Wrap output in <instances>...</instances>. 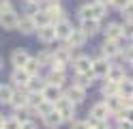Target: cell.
I'll list each match as a JSON object with an SVG mask.
<instances>
[{
	"mask_svg": "<svg viewBox=\"0 0 133 129\" xmlns=\"http://www.w3.org/2000/svg\"><path fill=\"white\" fill-rule=\"evenodd\" d=\"M28 82H30V75L24 71V69H13L11 75H9V84L13 86V88H24L26 90Z\"/></svg>",
	"mask_w": 133,
	"mask_h": 129,
	"instance_id": "15",
	"label": "cell"
},
{
	"mask_svg": "<svg viewBox=\"0 0 133 129\" xmlns=\"http://www.w3.org/2000/svg\"><path fill=\"white\" fill-rule=\"evenodd\" d=\"M15 30H17V32H22V34H26V37H30V34H35L37 26H35V22H32V17H30V15H24V13H19L17 28H15Z\"/></svg>",
	"mask_w": 133,
	"mask_h": 129,
	"instance_id": "18",
	"label": "cell"
},
{
	"mask_svg": "<svg viewBox=\"0 0 133 129\" xmlns=\"http://www.w3.org/2000/svg\"><path fill=\"white\" fill-rule=\"evenodd\" d=\"M26 106H28V90H24V88H15L13 99H11V103H9V108H13V110H24Z\"/></svg>",
	"mask_w": 133,
	"mask_h": 129,
	"instance_id": "21",
	"label": "cell"
},
{
	"mask_svg": "<svg viewBox=\"0 0 133 129\" xmlns=\"http://www.w3.org/2000/svg\"><path fill=\"white\" fill-rule=\"evenodd\" d=\"M101 34H103V39H110V41H124L120 22H107V24H103L101 26Z\"/></svg>",
	"mask_w": 133,
	"mask_h": 129,
	"instance_id": "4",
	"label": "cell"
},
{
	"mask_svg": "<svg viewBox=\"0 0 133 129\" xmlns=\"http://www.w3.org/2000/svg\"><path fill=\"white\" fill-rule=\"evenodd\" d=\"M17 20H19V11L13 9V11H6V13H0V26L4 30H15L17 28Z\"/></svg>",
	"mask_w": 133,
	"mask_h": 129,
	"instance_id": "17",
	"label": "cell"
},
{
	"mask_svg": "<svg viewBox=\"0 0 133 129\" xmlns=\"http://www.w3.org/2000/svg\"><path fill=\"white\" fill-rule=\"evenodd\" d=\"M45 2H62V0H45Z\"/></svg>",
	"mask_w": 133,
	"mask_h": 129,
	"instance_id": "48",
	"label": "cell"
},
{
	"mask_svg": "<svg viewBox=\"0 0 133 129\" xmlns=\"http://www.w3.org/2000/svg\"><path fill=\"white\" fill-rule=\"evenodd\" d=\"M110 123H114V129H133V125L129 123L127 118H122V120H110Z\"/></svg>",
	"mask_w": 133,
	"mask_h": 129,
	"instance_id": "40",
	"label": "cell"
},
{
	"mask_svg": "<svg viewBox=\"0 0 133 129\" xmlns=\"http://www.w3.org/2000/svg\"><path fill=\"white\" fill-rule=\"evenodd\" d=\"M41 97L43 101H49V103H56V99L62 97V88H58V86H52V84H45L43 90H41Z\"/></svg>",
	"mask_w": 133,
	"mask_h": 129,
	"instance_id": "22",
	"label": "cell"
},
{
	"mask_svg": "<svg viewBox=\"0 0 133 129\" xmlns=\"http://www.w3.org/2000/svg\"><path fill=\"white\" fill-rule=\"evenodd\" d=\"M120 26H122V37H124V41H131V39H133V20H122Z\"/></svg>",
	"mask_w": 133,
	"mask_h": 129,
	"instance_id": "34",
	"label": "cell"
},
{
	"mask_svg": "<svg viewBox=\"0 0 133 129\" xmlns=\"http://www.w3.org/2000/svg\"><path fill=\"white\" fill-rule=\"evenodd\" d=\"M41 101H43L41 93H28V108H37Z\"/></svg>",
	"mask_w": 133,
	"mask_h": 129,
	"instance_id": "39",
	"label": "cell"
},
{
	"mask_svg": "<svg viewBox=\"0 0 133 129\" xmlns=\"http://www.w3.org/2000/svg\"><path fill=\"white\" fill-rule=\"evenodd\" d=\"M101 26H103V22H99V20H82L77 24V28L90 39V37H95V34L101 32Z\"/></svg>",
	"mask_w": 133,
	"mask_h": 129,
	"instance_id": "16",
	"label": "cell"
},
{
	"mask_svg": "<svg viewBox=\"0 0 133 129\" xmlns=\"http://www.w3.org/2000/svg\"><path fill=\"white\" fill-rule=\"evenodd\" d=\"M95 77H92V73H75V75H73V82L71 84H75L77 86V88H82V90H90V88H92V86H95Z\"/></svg>",
	"mask_w": 133,
	"mask_h": 129,
	"instance_id": "19",
	"label": "cell"
},
{
	"mask_svg": "<svg viewBox=\"0 0 133 129\" xmlns=\"http://www.w3.org/2000/svg\"><path fill=\"white\" fill-rule=\"evenodd\" d=\"M124 45V41H110V39H103V43L99 45V56H103L107 60H118L120 56V47Z\"/></svg>",
	"mask_w": 133,
	"mask_h": 129,
	"instance_id": "2",
	"label": "cell"
},
{
	"mask_svg": "<svg viewBox=\"0 0 133 129\" xmlns=\"http://www.w3.org/2000/svg\"><path fill=\"white\" fill-rule=\"evenodd\" d=\"M19 120L15 118L13 114H9V116H4V123H2V129H19Z\"/></svg>",
	"mask_w": 133,
	"mask_h": 129,
	"instance_id": "36",
	"label": "cell"
},
{
	"mask_svg": "<svg viewBox=\"0 0 133 129\" xmlns=\"http://www.w3.org/2000/svg\"><path fill=\"white\" fill-rule=\"evenodd\" d=\"M103 101H105L107 110H110V114H118V112L124 110V108H122V101H120L118 95H114V97H107V99H103Z\"/></svg>",
	"mask_w": 133,
	"mask_h": 129,
	"instance_id": "29",
	"label": "cell"
},
{
	"mask_svg": "<svg viewBox=\"0 0 133 129\" xmlns=\"http://www.w3.org/2000/svg\"><path fill=\"white\" fill-rule=\"evenodd\" d=\"M131 41H133V39H131Z\"/></svg>",
	"mask_w": 133,
	"mask_h": 129,
	"instance_id": "49",
	"label": "cell"
},
{
	"mask_svg": "<svg viewBox=\"0 0 133 129\" xmlns=\"http://www.w3.org/2000/svg\"><path fill=\"white\" fill-rule=\"evenodd\" d=\"M24 2H28V4H35V7H41L45 2V0H24Z\"/></svg>",
	"mask_w": 133,
	"mask_h": 129,
	"instance_id": "45",
	"label": "cell"
},
{
	"mask_svg": "<svg viewBox=\"0 0 133 129\" xmlns=\"http://www.w3.org/2000/svg\"><path fill=\"white\" fill-rule=\"evenodd\" d=\"M43 86H45L43 75H35V77H30L26 90H28V93H41V90H43Z\"/></svg>",
	"mask_w": 133,
	"mask_h": 129,
	"instance_id": "30",
	"label": "cell"
},
{
	"mask_svg": "<svg viewBox=\"0 0 133 129\" xmlns=\"http://www.w3.org/2000/svg\"><path fill=\"white\" fill-rule=\"evenodd\" d=\"M90 63H92V56H88V54H75L69 67L73 69V75H75V73H90Z\"/></svg>",
	"mask_w": 133,
	"mask_h": 129,
	"instance_id": "7",
	"label": "cell"
},
{
	"mask_svg": "<svg viewBox=\"0 0 133 129\" xmlns=\"http://www.w3.org/2000/svg\"><path fill=\"white\" fill-rule=\"evenodd\" d=\"M35 58H37V63L41 65V69H47L49 65L54 63V54H52V50H41Z\"/></svg>",
	"mask_w": 133,
	"mask_h": 129,
	"instance_id": "28",
	"label": "cell"
},
{
	"mask_svg": "<svg viewBox=\"0 0 133 129\" xmlns=\"http://www.w3.org/2000/svg\"><path fill=\"white\" fill-rule=\"evenodd\" d=\"M118 95L120 97H131L133 99V80L127 75L122 82H118Z\"/></svg>",
	"mask_w": 133,
	"mask_h": 129,
	"instance_id": "27",
	"label": "cell"
},
{
	"mask_svg": "<svg viewBox=\"0 0 133 129\" xmlns=\"http://www.w3.org/2000/svg\"><path fill=\"white\" fill-rule=\"evenodd\" d=\"M24 71H26L30 77H35V75H41V71H43V69H41V65L37 63V58L32 56L28 63H26V67H24Z\"/></svg>",
	"mask_w": 133,
	"mask_h": 129,
	"instance_id": "32",
	"label": "cell"
},
{
	"mask_svg": "<svg viewBox=\"0 0 133 129\" xmlns=\"http://www.w3.org/2000/svg\"><path fill=\"white\" fill-rule=\"evenodd\" d=\"M4 69V60H2V56H0V71Z\"/></svg>",
	"mask_w": 133,
	"mask_h": 129,
	"instance_id": "47",
	"label": "cell"
},
{
	"mask_svg": "<svg viewBox=\"0 0 133 129\" xmlns=\"http://www.w3.org/2000/svg\"><path fill=\"white\" fill-rule=\"evenodd\" d=\"M13 93H15V88L11 84H0V106H9L13 99Z\"/></svg>",
	"mask_w": 133,
	"mask_h": 129,
	"instance_id": "26",
	"label": "cell"
},
{
	"mask_svg": "<svg viewBox=\"0 0 133 129\" xmlns=\"http://www.w3.org/2000/svg\"><path fill=\"white\" fill-rule=\"evenodd\" d=\"M110 67H112V60H107V58H103V56H95L92 63H90V73H92L95 80H105Z\"/></svg>",
	"mask_w": 133,
	"mask_h": 129,
	"instance_id": "3",
	"label": "cell"
},
{
	"mask_svg": "<svg viewBox=\"0 0 133 129\" xmlns=\"http://www.w3.org/2000/svg\"><path fill=\"white\" fill-rule=\"evenodd\" d=\"M41 9L47 13V17H49V22H52V24L58 22V20H62V17H66V11H64L62 2H43Z\"/></svg>",
	"mask_w": 133,
	"mask_h": 129,
	"instance_id": "8",
	"label": "cell"
},
{
	"mask_svg": "<svg viewBox=\"0 0 133 129\" xmlns=\"http://www.w3.org/2000/svg\"><path fill=\"white\" fill-rule=\"evenodd\" d=\"M86 43H88V37H86V34L82 32L79 28H77V26H75V28L71 30V34H69V37H66V41H64V45L77 52V50H82V47H84Z\"/></svg>",
	"mask_w": 133,
	"mask_h": 129,
	"instance_id": "9",
	"label": "cell"
},
{
	"mask_svg": "<svg viewBox=\"0 0 133 129\" xmlns=\"http://www.w3.org/2000/svg\"><path fill=\"white\" fill-rule=\"evenodd\" d=\"M62 95L73 103V106H82V103L86 101V95H88V93L82 90V88H77L75 84H66L64 88H62Z\"/></svg>",
	"mask_w": 133,
	"mask_h": 129,
	"instance_id": "5",
	"label": "cell"
},
{
	"mask_svg": "<svg viewBox=\"0 0 133 129\" xmlns=\"http://www.w3.org/2000/svg\"><path fill=\"white\" fill-rule=\"evenodd\" d=\"M19 129H39V123H37V118H28L26 123H22Z\"/></svg>",
	"mask_w": 133,
	"mask_h": 129,
	"instance_id": "41",
	"label": "cell"
},
{
	"mask_svg": "<svg viewBox=\"0 0 133 129\" xmlns=\"http://www.w3.org/2000/svg\"><path fill=\"white\" fill-rule=\"evenodd\" d=\"M52 54H54V60L56 63H60V65H64V67H69L71 65V60H73V56L77 54L75 50H71V47H66L64 43L60 47H56V50H52Z\"/></svg>",
	"mask_w": 133,
	"mask_h": 129,
	"instance_id": "11",
	"label": "cell"
},
{
	"mask_svg": "<svg viewBox=\"0 0 133 129\" xmlns=\"http://www.w3.org/2000/svg\"><path fill=\"white\" fill-rule=\"evenodd\" d=\"M69 129H90V125L86 123V118H73L69 123Z\"/></svg>",
	"mask_w": 133,
	"mask_h": 129,
	"instance_id": "38",
	"label": "cell"
},
{
	"mask_svg": "<svg viewBox=\"0 0 133 129\" xmlns=\"http://www.w3.org/2000/svg\"><path fill=\"white\" fill-rule=\"evenodd\" d=\"M41 123L45 125V129H60V127L64 125V123H62V116L58 114L56 110H52L47 116H43V118H41Z\"/></svg>",
	"mask_w": 133,
	"mask_h": 129,
	"instance_id": "23",
	"label": "cell"
},
{
	"mask_svg": "<svg viewBox=\"0 0 133 129\" xmlns=\"http://www.w3.org/2000/svg\"><path fill=\"white\" fill-rule=\"evenodd\" d=\"M73 28H75V26H73V22L69 20V17H62V20L54 22V30H56V41L64 43V41H66V37L71 34V30H73Z\"/></svg>",
	"mask_w": 133,
	"mask_h": 129,
	"instance_id": "10",
	"label": "cell"
},
{
	"mask_svg": "<svg viewBox=\"0 0 133 129\" xmlns=\"http://www.w3.org/2000/svg\"><path fill=\"white\" fill-rule=\"evenodd\" d=\"M2 123H4V114L0 112V129H2Z\"/></svg>",
	"mask_w": 133,
	"mask_h": 129,
	"instance_id": "46",
	"label": "cell"
},
{
	"mask_svg": "<svg viewBox=\"0 0 133 129\" xmlns=\"http://www.w3.org/2000/svg\"><path fill=\"white\" fill-rule=\"evenodd\" d=\"M35 110H37V116H39V118H43V116H47L49 112L54 110V103H49V101H41Z\"/></svg>",
	"mask_w": 133,
	"mask_h": 129,
	"instance_id": "35",
	"label": "cell"
},
{
	"mask_svg": "<svg viewBox=\"0 0 133 129\" xmlns=\"http://www.w3.org/2000/svg\"><path fill=\"white\" fill-rule=\"evenodd\" d=\"M45 84L58 86V88H64L66 86V71H58V69H47V73L43 75Z\"/></svg>",
	"mask_w": 133,
	"mask_h": 129,
	"instance_id": "14",
	"label": "cell"
},
{
	"mask_svg": "<svg viewBox=\"0 0 133 129\" xmlns=\"http://www.w3.org/2000/svg\"><path fill=\"white\" fill-rule=\"evenodd\" d=\"M30 58H32V54L26 47H15L11 52V65H13V69H24Z\"/></svg>",
	"mask_w": 133,
	"mask_h": 129,
	"instance_id": "12",
	"label": "cell"
},
{
	"mask_svg": "<svg viewBox=\"0 0 133 129\" xmlns=\"http://www.w3.org/2000/svg\"><path fill=\"white\" fill-rule=\"evenodd\" d=\"M88 116L95 118V120H110V118H112V114H110V110H107V106H105L103 99H101V101H95L92 106H90Z\"/></svg>",
	"mask_w": 133,
	"mask_h": 129,
	"instance_id": "13",
	"label": "cell"
},
{
	"mask_svg": "<svg viewBox=\"0 0 133 129\" xmlns=\"http://www.w3.org/2000/svg\"><path fill=\"white\" fill-rule=\"evenodd\" d=\"M90 2V7H92V15H95V20H99V22H103L105 17H107V4H103V2H97V0H88Z\"/></svg>",
	"mask_w": 133,
	"mask_h": 129,
	"instance_id": "25",
	"label": "cell"
},
{
	"mask_svg": "<svg viewBox=\"0 0 133 129\" xmlns=\"http://www.w3.org/2000/svg\"><path fill=\"white\" fill-rule=\"evenodd\" d=\"M127 2H129V0H110V4H107V7L114 9V11H120V9L127 4Z\"/></svg>",
	"mask_w": 133,
	"mask_h": 129,
	"instance_id": "42",
	"label": "cell"
},
{
	"mask_svg": "<svg viewBox=\"0 0 133 129\" xmlns=\"http://www.w3.org/2000/svg\"><path fill=\"white\" fill-rule=\"evenodd\" d=\"M118 13L122 15V20H133V0H129V2L124 4Z\"/></svg>",
	"mask_w": 133,
	"mask_h": 129,
	"instance_id": "37",
	"label": "cell"
},
{
	"mask_svg": "<svg viewBox=\"0 0 133 129\" xmlns=\"http://www.w3.org/2000/svg\"><path fill=\"white\" fill-rule=\"evenodd\" d=\"M124 118H127L129 123L133 125V106H131V108H127V110H124Z\"/></svg>",
	"mask_w": 133,
	"mask_h": 129,
	"instance_id": "44",
	"label": "cell"
},
{
	"mask_svg": "<svg viewBox=\"0 0 133 129\" xmlns=\"http://www.w3.org/2000/svg\"><path fill=\"white\" fill-rule=\"evenodd\" d=\"M30 17H32V22H35L37 28H39V26H45V24H52V22H49V17H47V13H45L41 7H39V9H37V11L32 13Z\"/></svg>",
	"mask_w": 133,
	"mask_h": 129,
	"instance_id": "31",
	"label": "cell"
},
{
	"mask_svg": "<svg viewBox=\"0 0 133 129\" xmlns=\"http://www.w3.org/2000/svg\"><path fill=\"white\" fill-rule=\"evenodd\" d=\"M124 77H127V69H124V65L122 63H112V67H110V71H107V75H105V80H110V82H122Z\"/></svg>",
	"mask_w": 133,
	"mask_h": 129,
	"instance_id": "20",
	"label": "cell"
},
{
	"mask_svg": "<svg viewBox=\"0 0 133 129\" xmlns=\"http://www.w3.org/2000/svg\"><path fill=\"white\" fill-rule=\"evenodd\" d=\"M13 2L11 0H0V13H6V11H13Z\"/></svg>",
	"mask_w": 133,
	"mask_h": 129,
	"instance_id": "43",
	"label": "cell"
},
{
	"mask_svg": "<svg viewBox=\"0 0 133 129\" xmlns=\"http://www.w3.org/2000/svg\"><path fill=\"white\" fill-rule=\"evenodd\" d=\"M35 37L39 43H43V45H52L56 43V30H54V24H45V26H39L35 30Z\"/></svg>",
	"mask_w": 133,
	"mask_h": 129,
	"instance_id": "6",
	"label": "cell"
},
{
	"mask_svg": "<svg viewBox=\"0 0 133 129\" xmlns=\"http://www.w3.org/2000/svg\"><path fill=\"white\" fill-rule=\"evenodd\" d=\"M101 99H107V97H114L118 95V84L116 82H110V80H101Z\"/></svg>",
	"mask_w": 133,
	"mask_h": 129,
	"instance_id": "24",
	"label": "cell"
},
{
	"mask_svg": "<svg viewBox=\"0 0 133 129\" xmlns=\"http://www.w3.org/2000/svg\"><path fill=\"white\" fill-rule=\"evenodd\" d=\"M82 20H95V15H92V7H90V2L82 4V7L77 9V22H82Z\"/></svg>",
	"mask_w": 133,
	"mask_h": 129,
	"instance_id": "33",
	"label": "cell"
},
{
	"mask_svg": "<svg viewBox=\"0 0 133 129\" xmlns=\"http://www.w3.org/2000/svg\"><path fill=\"white\" fill-rule=\"evenodd\" d=\"M54 110L58 112V114L62 116V123H71L73 118L77 116V106H73V103L69 101L62 95L60 99H56V103H54Z\"/></svg>",
	"mask_w": 133,
	"mask_h": 129,
	"instance_id": "1",
	"label": "cell"
}]
</instances>
